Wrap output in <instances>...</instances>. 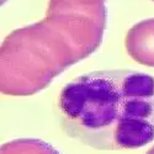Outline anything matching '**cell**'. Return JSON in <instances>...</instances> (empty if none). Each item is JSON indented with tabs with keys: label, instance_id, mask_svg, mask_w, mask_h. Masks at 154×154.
Instances as JSON below:
<instances>
[{
	"label": "cell",
	"instance_id": "cell-3",
	"mask_svg": "<svg viewBox=\"0 0 154 154\" xmlns=\"http://www.w3.org/2000/svg\"><path fill=\"white\" fill-rule=\"evenodd\" d=\"M125 46L133 60L154 68V17L133 25L126 35Z\"/></svg>",
	"mask_w": 154,
	"mask_h": 154
},
{
	"label": "cell",
	"instance_id": "cell-5",
	"mask_svg": "<svg viewBox=\"0 0 154 154\" xmlns=\"http://www.w3.org/2000/svg\"><path fill=\"white\" fill-rule=\"evenodd\" d=\"M149 153H154V148H152V149H149Z\"/></svg>",
	"mask_w": 154,
	"mask_h": 154
},
{
	"label": "cell",
	"instance_id": "cell-1",
	"mask_svg": "<svg viewBox=\"0 0 154 154\" xmlns=\"http://www.w3.org/2000/svg\"><path fill=\"white\" fill-rule=\"evenodd\" d=\"M106 0H49L46 16L15 30L2 45V93L27 96L101 46Z\"/></svg>",
	"mask_w": 154,
	"mask_h": 154
},
{
	"label": "cell",
	"instance_id": "cell-2",
	"mask_svg": "<svg viewBox=\"0 0 154 154\" xmlns=\"http://www.w3.org/2000/svg\"><path fill=\"white\" fill-rule=\"evenodd\" d=\"M66 133L100 150L142 148L154 140V78L130 69L75 78L58 97Z\"/></svg>",
	"mask_w": 154,
	"mask_h": 154
},
{
	"label": "cell",
	"instance_id": "cell-6",
	"mask_svg": "<svg viewBox=\"0 0 154 154\" xmlns=\"http://www.w3.org/2000/svg\"><path fill=\"white\" fill-rule=\"evenodd\" d=\"M152 2H154V0H152Z\"/></svg>",
	"mask_w": 154,
	"mask_h": 154
},
{
	"label": "cell",
	"instance_id": "cell-4",
	"mask_svg": "<svg viewBox=\"0 0 154 154\" xmlns=\"http://www.w3.org/2000/svg\"><path fill=\"white\" fill-rule=\"evenodd\" d=\"M52 153L56 152L47 143L37 139H17L16 142H10L2 147V153Z\"/></svg>",
	"mask_w": 154,
	"mask_h": 154
}]
</instances>
